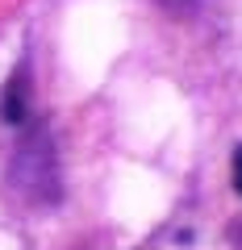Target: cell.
<instances>
[{
	"mask_svg": "<svg viewBox=\"0 0 242 250\" xmlns=\"http://www.w3.org/2000/svg\"><path fill=\"white\" fill-rule=\"evenodd\" d=\"M4 121H21L25 117V75H13L9 80V92H4Z\"/></svg>",
	"mask_w": 242,
	"mask_h": 250,
	"instance_id": "6da1fadb",
	"label": "cell"
},
{
	"mask_svg": "<svg viewBox=\"0 0 242 250\" xmlns=\"http://www.w3.org/2000/svg\"><path fill=\"white\" fill-rule=\"evenodd\" d=\"M234 188H238V192H242V146H238V150H234Z\"/></svg>",
	"mask_w": 242,
	"mask_h": 250,
	"instance_id": "7a4b0ae2",
	"label": "cell"
}]
</instances>
